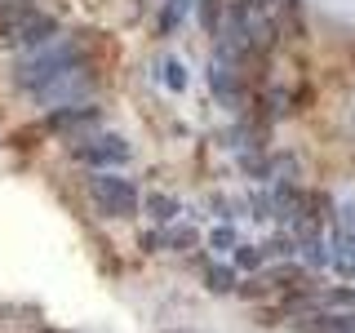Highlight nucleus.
I'll use <instances>...</instances> for the list:
<instances>
[{
  "instance_id": "f257e3e1",
  "label": "nucleus",
  "mask_w": 355,
  "mask_h": 333,
  "mask_svg": "<svg viewBox=\"0 0 355 333\" xmlns=\"http://www.w3.org/2000/svg\"><path fill=\"white\" fill-rule=\"evenodd\" d=\"M85 62H89L85 44L71 40V36H58V40L44 44V49H31V58L18 62L14 80H18L22 94H36V89H44L49 80H58V76L76 71V67H85Z\"/></svg>"
},
{
  "instance_id": "f03ea898",
  "label": "nucleus",
  "mask_w": 355,
  "mask_h": 333,
  "mask_svg": "<svg viewBox=\"0 0 355 333\" xmlns=\"http://www.w3.org/2000/svg\"><path fill=\"white\" fill-rule=\"evenodd\" d=\"M85 191L94 200V209L111 222H125L133 214H142V187L133 178L116 173V169H94L85 178Z\"/></svg>"
},
{
  "instance_id": "7ed1b4c3",
  "label": "nucleus",
  "mask_w": 355,
  "mask_h": 333,
  "mask_svg": "<svg viewBox=\"0 0 355 333\" xmlns=\"http://www.w3.org/2000/svg\"><path fill=\"white\" fill-rule=\"evenodd\" d=\"M71 160L85 164L89 173L94 169H120V164L133 160V147H129V138H120V133L98 129V133H89V138L71 142Z\"/></svg>"
},
{
  "instance_id": "20e7f679",
  "label": "nucleus",
  "mask_w": 355,
  "mask_h": 333,
  "mask_svg": "<svg viewBox=\"0 0 355 333\" xmlns=\"http://www.w3.org/2000/svg\"><path fill=\"white\" fill-rule=\"evenodd\" d=\"M205 80H209V94H214V103H218L222 111H231V116H244V111L253 107V85H249V76H244V71H236V67L209 58Z\"/></svg>"
},
{
  "instance_id": "39448f33",
  "label": "nucleus",
  "mask_w": 355,
  "mask_h": 333,
  "mask_svg": "<svg viewBox=\"0 0 355 333\" xmlns=\"http://www.w3.org/2000/svg\"><path fill=\"white\" fill-rule=\"evenodd\" d=\"M103 120H107V111L98 107L94 98H89V103H67V107H49V111H44V129L58 133V138H67V142H80V138H89V133H98Z\"/></svg>"
},
{
  "instance_id": "423d86ee",
  "label": "nucleus",
  "mask_w": 355,
  "mask_h": 333,
  "mask_svg": "<svg viewBox=\"0 0 355 333\" xmlns=\"http://www.w3.org/2000/svg\"><path fill=\"white\" fill-rule=\"evenodd\" d=\"M58 36H62V22L53 18V14H44V9H31V14L18 18L0 40L14 44V49H44V44L58 40Z\"/></svg>"
},
{
  "instance_id": "0eeeda50",
  "label": "nucleus",
  "mask_w": 355,
  "mask_h": 333,
  "mask_svg": "<svg viewBox=\"0 0 355 333\" xmlns=\"http://www.w3.org/2000/svg\"><path fill=\"white\" fill-rule=\"evenodd\" d=\"M200 266H205V271H200V284H205L209 293H218V298L236 293V284H240V271H236L231 262H214V258H205Z\"/></svg>"
},
{
  "instance_id": "6e6552de",
  "label": "nucleus",
  "mask_w": 355,
  "mask_h": 333,
  "mask_svg": "<svg viewBox=\"0 0 355 333\" xmlns=\"http://www.w3.org/2000/svg\"><path fill=\"white\" fill-rule=\"evenodd\" d=\"M142 214L151 218V227H169V222L182 218V200L173 191H151V196H142Z\"/></svg>"
},
{
  "instance_id": "1a4fd4ad",
  "label": "nucleus",
  "mask_w": 355,
  "mask_h": 333,
  "mask_svg": "<svg viewBox=\"0 0 355 333\" xmlns=\"http://www.w3.org/2000/svg\"><path fill=\"white\" fill-rule=\"evenodd\" d=\"M160 231V253H191L200 244V227H191V222H169V227H155Z\"/></svg>"
},
{
  "instance_id": "9d476101",
  "label": "nucleus",
  "mask_w": 355,
  "mask_h": 333,
  "mask_svg": "<svg viewBox=\"0 0 355 333\" xmlns=\"http://www.w3.org/2000/svg\"><path fill=\"white\" fill-rule=\"evenodd\" d=\"M266 249L262 244H253V240H240L236 249H231V266H236L240 275H258V271H266Z\"/></svg>"
},
{
  "instance_id": "9b49d317",
  "label": "nucleus",
  "mask_w": 355,
  "mask_h": 333,
  "mask_svg": "<svg viewBox=\"0 0 355 333\" xmlns=\"http://www.w3.org/2000/svg\"><path fill=\"white\" fill-rule=\"evenodd\" d=\"M191 9H196V0H164L160 14H155V31H160V36H173V31L187 22Z\"/></svg>"
},
{
  "instance_id": "f8f14e48",
  "label": "nucleus",
  "mask_w": 355,
  "mask_h": 333,
  "mask_svg": "<svg viewBox=\"0 0 355 333\" xmlns=\"http://www.w3.org/2000/svg\"><path fill=\"white\" fill-rule=\"evenodd\" d=\"M222 18H227V0H196V22L209 40L222 31Z\"/></svg>"
},
{
  "instance_id": "ddd939ff",
  "label": "nucleus",
  "mask_w": 355,
  "mask_h": 333,
  "mask_svg": "<svg viewBox=\"0 0 355 333\" xmlns=\"http://www.w3.org/2000/svg\"><path fill=\"white\" fill-rule=\"evenodd\" d=\"M266 182H302V164L293 151H271V178Z\"/></svg>"
},
{
  "instance_id": "4468645a",
  "label": "nucleus",
  "mask_w": 355,
  "mask_h": 333,
  "mask_svg": "<svg viewBox=\"0 0 355 333\" xmlns=\"http://www.w3.org/2000/svg\"><path fill=\"white\" fill-rule=\"evenodd\" d=\"M160 85L169 89V94H182V89H187V67H182V58H173V53H164V58H160Z\"/></svg>"
},
{
  "instance_id": "2eb2a0df",
  "label": "nucleus",
  "mask_w": 355,
  "mask_h": 333,
  "mask_svg": "<svg viewBox=\"0 0 355 333\" xmlns=\"http://www.w3.org/2000/svg\"><path fill=\"white\" fill-rule=\"evenodd\" d=\"M209 244H214L218 253H231L240 244V231H236V222H218L214 231H209Z\"/></svg>"
},
{
  "instance_id": "dca6fc26",
  "label": "nucleus",
  "mask_w": 355,
  "mask_h": 333,
  "mask_svg": "<svg viewBox=\"0 0 355 333\" xmlns=\"http://www.w3.org/2000/svg\"><path fill=\"white\" fill-rule=\"evenodd\" d=\"M333 227L355 231V200H342V205H338V214H333Z\"/></svg>"
}]
</instances>
